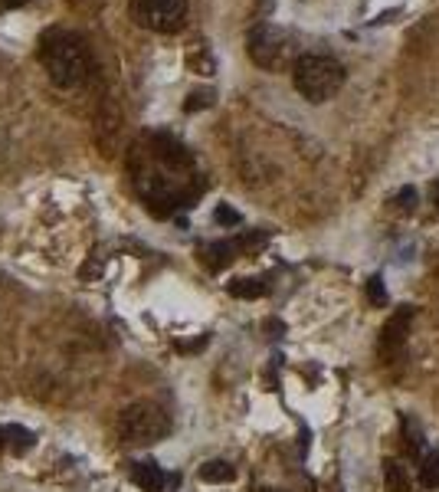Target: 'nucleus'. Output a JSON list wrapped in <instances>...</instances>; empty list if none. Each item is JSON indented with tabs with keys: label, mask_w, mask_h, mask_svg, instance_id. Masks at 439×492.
Here are the masks:
<instances>
[{
	"label": "nucleus",
	"mask_w": 439,
	"mask_h": 492,
	"mask_svg": "<svg viewBox=\"0 0 439 492\" xmlns=\"http://www.w3.org/2000/svg\"><path fill=\"white\" fill-rule=\"evenodd\" d=\"M119 430L121 443H131V446H148V443H158L168 437L170 420L168 414L158 407V404H131L119 414Z\"/></svg>",
	"instance_id": "3"
},
{
	"label": "nucleus",
	"mask_w": 439,
	"mask_h": 492,
	"mask_svg": "<svg viewBox=\"0 0 439 492\" xmlns=\"http://www.w3.org/2000/svg\"><path fill=\"white\" fill-rule=\"evenodd\" d=\"M200 479L203 483H233L237 479V469L229 466L227 459H210L200 466Z\"/></svg>",
	"instance_id": "10"
},
{
	"label": "nucleus",
	"mask_w": 439,
	"mask_h": 492,
	"mask_svg": "<svg viewBox=\"0 0 439 492\" xmlns=\"http://www.w3.org/2000/svg\"><path fill=\"white\" fill-rule=\"evenodd\" d=\"M259 492H286V489H269V486H266V489H259Z\"/></svg>",
	"instance_id": "20"
},
{
	"label": "nucleus",
	"mask_w": 439,
	"mask_h": 492,
	"mask_svg": "<svg viewBox=\"0 0 439 492\" xmlns=\"http://www.w3.org/2000/svg\"><path fill=\"white\" fill-rule=\"evenodd\" d=\"M367 302L377 309L387 306V286H384V276H371L367 279Z\"/></svg>",
	"instance_id": "14"
},
{
	"label": "nucleus",
	"mask_w": 439,
	"mask_h": 492,
	"mask_svg": "<svg viewBox=\"0 0 439 492\" xmlns=\"http://www.w3.org/2000/svg\"><path fill=\"white\" fill-rule=\"evenodd\" d=\"M397 207L403 213L416 210V191H413V187H400V191H397Z\"/></svg>",
	"instance_id": "16"
},
{
	"label": "nucleus",
	"mask_w": 439,
	"mask_h": 492,
	"mask_svg": "<svg viewBox=\"0 0 439 492\" xmlns=\"http://www.w3.org/2000/svg\"><path fill=\"white\" fill-rule=\"evenodd\" d=\"M30 443H33V433L20 430V427H0V450L23 453Z\"/></svg>",
	"instance_id": "11"
},
{
	"label": "nucleus",
	"mask_w": 439,
	"mask_h": 492,
	"mask_svg": "<svg viewBox=\"0 0 439 492\" xmlns=\"http://www.w3.org/2000/svg\"><path fill=\"white\" fill-rule=\"evenodd\" d=\"M249 56L262 69H279L292 56V36L272 23H262L249 33Z\"/></svg>",
	"instance_id": "5"
},
{
	"label": "nucleus",
	"mask_w": 439,
	"mask_h": 492,
	"mask_svg": "<svg viewBox=\"0 0 439 492\" xmlns=\"http://www.w3.org/2000/svg\"><path fill=\"white\" fill-rule=\"evenodd\" d=\"M203 105H210V92H190V102H187L184 109L194 112V109H203Z\"/></svg>",
	"instance_id": "17"
},
{
	"label": "nucleus",
	"mask_w": 439,
	"mask_h": 492,
	"mask_svg": "<svg viewBox=\"0 0 439 492\" xmlns=\"http://www.w3.org/2000/svg\"><path fill=\"white\" fill-rule=\"evenodd\" d=\"M40 63L60 89H72L89 76L85 43L69 30H46L40 40Z\"/></svg>",
	"instance_id": "1"
},
{
	"label": "nucleus",
	"mask_w": 439,
	"mask_h": 492,
	"mask_svg": "<svg viewBox=\"0 0 439 492\" xmlns=\"http://www.w3.org/2000/svg\"><path fill=\"white\" fill-rule=\"evenodd\" d=\"M384 483L390 492H410V473L400 459H384Z\"/></svg>",
	"instance_id": "9"
},
{
	"label": "nucleus",
	"mask_w": 439,
	"mask_h": 492,
	"mask_svg": "<svg viewBox=\"0 0 439 492\" xmlns=\"http://www.w3.org/2000/svg\"><path fill=\"white\" fill-rule=\"evenodd\" d=\"M26 0H0V10H17V7H23Z\"/></svg>",
	"instance_id": "18"
},
{
	"label": "nucleus",
	"mask_w": 439,
	"mask_h": 492,
	"mask_svg": "<svg viewBox=\"0 0 439 492\" xmlns=\"http://www.w3.org/2000/svg\"><path fill=\"white\" fill-rule=\"evenodd\" d=\"M237 250H239V243H210V246H203V260H207L210 269H223V266H229L237 260Z\"/></svg>",
	"instance_id": "8"
},
{
	"label": "nucleus",
	"mask_w": 439,
	"mask_h": 492,
	"mask_svg": "<svg viewBox=\"0 0 439 492\" xmlns=\"http://www.w3.org/2000/svg\"><path fill=\"white\" fill-rule=\"evenodd\" d=\"M420 483L426 489H436L439 486V450H426L420 463Z\"/></svg>",
	"instance_id": "12"
},
{
	"label": "nucleus",
	"mask_w": 439,
	"mask_h": 492,
	"mask_svg": "<svg viewBox=\"0 0 439 492\" xmlns=\"http://www.w3.org/2000/svg\"><path fill=\"white\" fill-rule=\"evenodd\" d=\"M131 479L141 486V492H164V473L154 459H141V463H131Z\"/></svg>",
	"instance_id": "7"
},
{
	"label": "nucleus",
	"mask_w": 439,
	"mask_h": 492,
	"mask_svg": "<svg viewBox=\"0 0 439 492\" xmlns=\"http://www.w3.org/2000/svg\"><path fill=\"white\" fill-rule=\"evenodd\" d=\"M433 204H436V210H439V181L433 184Z\"/></svg>",
	"instance_id": "19"
},
{
	"label": "nucleus",
	"mask_w": 439,
	"mask_h": 492,
	"mask_svg": "<svg viewBox=\"0 0 439 492\" xmlns=\"http://www.w3.org/2000/svg\"><path fill=\"white\" fill-rule=\"evenodd\" d=\"M292 82H296L298 95L308 102H325L345 85V66L331 56H318V53H305L292 66Z\"/></svg>",
	"instance_id": "2"
},
{
	"label": "nucleus",
	"mask_w": 439,
	"mask_h": 492,
	"mask_svg": "<svg viewBox=\"0 0 439 492\" xmlns=\"http://www.w3.org/2000/svg\"><path fill=\"white\" fill-rule=\"evenodd\" d=\"M229 296L259 299V296H266V282H262V279H233V282H229Z\"/></svg>",
	"instance_id": "13"
},
{
	"label": "nucleus",
	"mask_w": 439,
	"mask_h": 492,
	"mask_svg": "<svg viewBox=\"0 0 439 492\" xmlns=\"http://www.w3.org/2000/svg\"><path fill=\"white\" fill-rule=\"evenodd\" d=\"M131 17L154 33H178L187 20V0H131Z\"/></svg>",
	"instance_id": "4"
},
{
	"label": "nucleus",
	"mask_w": 439,
	"mask_h": 492,
	"mask_svg": "<svg viewBox=\"0 0 439 492\" xmlns=\"http://www.w3.org/2000/svg\"><path fill=\"white\" fill-rule=\"evenodd\" d=\"M413 315L416 312L410 306H400L397 312L390 315L384 331H380V355H394V351L403 345L406 335H410V325H413Z\"/></svg>",
	"instance_id": "6"
},
{
	"label": "nucleus",
	"mask_w": 439,
	"mask_h": 492,
	"mask_svg": "<svg viewBox=\"0 0 439 492\" xmlns=\"http://www.w3.org/2000/svg\"><path fill=\"white\" fill-rule=\"evenodd\" d=\"M213 220L220 223V227H239L243 223V217H239L233 207H227V204H220L217 207V213H213Z\"/></svg>",
	"instance_id": "15"
}]
</instances>
